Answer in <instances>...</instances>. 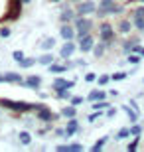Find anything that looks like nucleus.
Returning <instances> with one entry per match:
<instances>
[{"mask_svg":"<svg viewBox=\"0 0 144 152\" xmlns=\"http://www.w3.org/2000/svg\"><path fill=\"white\" fill-rule=\"evenodd\" d=\"M97 38L101 42H105L109 48H113L116 42V30L111 22H107V20H101L99 26H97Z\"/></svg>","mask_w":144,"mask_h":152,"instance_id":"1","label":"nucleus"},{"mask_svg":"<svg viewBox=\"0 0 144 152\" xmlns=\"http://www.w3.org/2000/svg\"><path fill=\"white\" fill-rule=\"evenodd\" d=\"M73 26H75V38L83 36V34H89V32L95 30V22L91 20V16H75Z\"/></svg>","mask_w":144,"mask_h":152,"instance_id":"2","label":"nucleus"},{"mask_svg":"<svg viewBox=\"0 0 144 152\" xmlns=\"http://www.w3.org/2000/svg\"><path fill=\"white\" fill-rule=\"evenodd\" d=\"M75 42H77V48H79L81 53H91V51H93V45L97 44V38L93 36V32H89V34L77 36Z\"/></svg>","mask_w":144,"mask_h":152,"instance_id":"3","label":"nucleus"},{"mask_svg":"<svg viewBox=\"0 0 144 152\" xmlns=\"http://www.w3.org/2000/svg\"><path fill=\"white\" fill-rule=\"evenodd\" d=\"M115 30H116V34H121V36H130V34H132L134 26H132L130 16H128V18L118 16V20H116V24H115Z\"/></svg>","mask_w":144,"mask_h":152,"instance_id":"4","label":"nucleus"},{"mask_svg":"<svg viewBox=\"0 0 144 152\" xmlns=\"http://www.w3.org/2000/svg\"><path fill=\"white\" fill-rule=\"evenodd\" d=\"M61 117V113H53L50 107H42L39 111H36V121H39V123H56L57 118Z\"/></svg>","mask_w":144,"mask_h":152,"instance_id":"5","label":"nucleus"},{"mask_svg":"<svg viewBox=\"0 0 144 152\" xmlns=\"http://www.w3.org/2000/svg\"><path fill=\"white\" fill-rule=\"evenodd\" d=\"M75 12H77V16H93L97 12V4L93 0H81L75 4Z\"/></svg>","mask_w":144,"mask_h":152,"instance_id":"6","label":"nucleus"},{"mask_svg":"<svg viewBox=\"0 0 144 152\" xmlns=\"http://www.w3.org/2000/svg\"><path fill=\"white\" fill-rule=\"evenodd\" d=\"M75 83H77V79H65L61 75H56V79L51 81V91L56 93V91H61V89H73Z\"/></svg>","mask_w":144,"mask_h":152,"instance_id":"7","label":"nucleus"},{"mask_svg":"<svg viewBox=\"0 0 144 152\" xmlns=\"http://www.w3.org/2000/svg\"><path fill=\"white\" fill-rule=\"evenodd\" d=\"M75 51H79L77 42H75V39H67V42H63V45L59 48V57L61 59H69V57L75 56Z\"/></svg>","mask_w":144,"mask_h":152,"instance_id":"8","label":"nucleus"},{"mask_svg":"<svg viewBox=\"0 0 144 152\" xmlns=\"http://www.w3.org/2000/svg\"><path fill=\"white\" fill-rule=\"evenodd\" d=\"M75 16H77L75 8H71L69 4L63 6V8H61V12H59V24H73Z\"/></svg>","mask_w":144,"mask_h":152,"instance_id":"9","label":"nucleus"},{"mask_svg":"<svg viewBox=\"0 0 144 152\" xmlns=\"http://www.w3.org/2000/svg\"><path fill=\"white\" fill-rule=\"evenodd\" d=\"M42 83H44V79L39 77V75H28V77H24L22 87H28L32 91H39L42 89Z\"/></svg>","mask_w":144,"mask_h":152,"instance_id":"10","label":"nucleus"},{"mask_svg":"<svg viewBox=\"0 0 144 152\" xmlns=\"http://www.w3.org/2000/svg\"><path fill=\"white\" fill-rule=\"evenodd\" d=\"M59 38L63 42L75 39V26L73 24H59Z\"/></svg>","mask_w":144,"mask_h":152,"instance_id":"11","label":"nucleus"},{"mask_svg":"<svg viewBox=\"0 0 144 152\" xmlns=\"http://www.w3.org/2000/svg\"><path fill=\"white\" fill-rule=\"evenodd\" d=\"M79 130H81V124H79L77 117L67 118V124H65V138H69V136H73V134H77Z\"/></svg>","mask_w":144,"mask_h":152,"instance_id":"12","label":"nucleus"},{"mask_svg":"<svg viewBox=\"0 0 144 152\" xmlns=\"http://www.w3.org/2000/svg\"><path fill=\"white\" fill-rule=\"evenodd\" d=\"M140 36H130V38H124L122 39V53H130L132 51V48L136 44H140Z\"/></svg>","mask_w":144,"mask_h":152,"instance_id":"13","label":"nucleus"},{"mask_svg":"<svg viewBox=\"0 0 144 152\" xmlns=\"http://www.w3.org/2000/svg\"><path fill=\"white\" fill-rule=\"evenodd\" d=\"M107 50H109V45H107L105 42H101V39H99V42L93 45V51H91V53H93L95 59H103L105 53H107Z\"/></svg>","mask_w":144,"mask_h":152,"instance_id":"14","label":"nucleus"},{"mask_svg":"<svg viewBox=\"0 0 144 152\" xmlns=\"http://www.w3.org/2000/svg\"><path fill=\"white\" fill-rule=\"evenodd\" d=\"M107 97H109V93L103 89H91L89 91V95H87V101L89 103H95V101H105Z\"/></svg>","mask_w":144,"mask_h":152,"instance_id":"15","label":"nucleus"},{"mask_svg":"<svg viewBox=\"0 0 144 152\" xmlns=\"http://www.w3.org/2000/svg\"><path fill=\"white\" fill-rule=\"evenodd\" d=\"M48 71H50L51 75H63L65 71H69V67H67L65 63H59L56 59L53 63H50V65H48Z\"/></svg>","mask_w":144,"mask_h":152,"instance_id":"16","label":"nucleus"},{"mask_svg":"<svg viewBox=\"0 0 144 152\" xmlns=\"http://www.w3.org/2000/svg\"><path fill=\"white\" fill-rule=\"evenodd\" d=\"M4 79H6V83H10V85H22L24 83V77L18 71H6Z\"/></svg>","mask_w":144,"mask_h":152,"instance_id":"17","label":"nucleus"},{"mask_svg":"<svg viewBox=\"0 0 144 152\" xmlns=\"http://www.w3.org/2000/svg\"><path fill=\"white\" fill-rule=\"evenodd\" d=\"M57 45V38H51V36H45L44 39H42V44H39V48L44 51H51L53 48Z\"/></svg>","mask_w":144,"mask_h":152,"instance_id":"18","label":"nucleus"},{"mask_svg":"<svg viewBox=\"0 0 144 152\" xmlns=\"http://www.w3.org/2000/svg\"><path fill=\"white\" fill-rule=\"evenodd\" d=\"M53 61H56V53H51V51H44V53L38 57V63L44 65V67H48V65L53 63Z\"/></svg>","mask_w":144,"mask_h":152,"instance_id":"19","label":"nucleus"},{"mask_svg":"<svg viewBox=\"0 0 144 152\" xmlns=\"http://www.w3.org/2000/svg\"><path fill=\"white\" fill-rule=\"evenodd\" d=\"M122 111L126 113V117H128V121H130V124H132V123H138L140 113L136 111V109H132L130 105H122Z\"/></svg>","mask_w":144,"mask_h":152,"instance_id":"20","label":"nucleus"},{"mask_svg":"<svg viewBox=\"0 0 144 152\" xmlns=\"http://www.w3.org/2000/svg\"><path fill=\"white\" fill-rule=\"evenodd\" d=\"M77 109L79 107H75V105H65V107H61V117H65V118H73V117H77Z\"/></svg>","mask_w":144,"mask_h":152,"instance_id":"21","label":"nucleus"},{"mask_svg":"<svg viewBox=\"0 0 144 152\" xmlns=\"http://www.w3.org/2000/svg\"><path fill=\"white\" fill-rule=\"evenodd\" d=\"M18 142H20L22 146H30V144H32V132L20 130V132H18Z\"/></svg>","mask_w":144,"mask_h":152,"instance_id":"22","label":"nucleus"},{"mask_svg":"<svg viewBox=\"0 0 144 152\" xmlns=\"http://www.w3.org/2000/svg\"><path fill=\"white\" fill-rule=\"evenodd\" d=\"M36 63H38V57H30V56H26L22 61H18V65H20V69H32Z\"/></svg>","mask_w":144,"mask_h":152,"instance_id":"23","label":"nucleus"},{"mask_svg":"<svg viewBox=\"0 0 144 152\" xmlns=\"http://www.w3.org/2000/svg\"><path fill=\"white\" fill-rule=\"evenodd\" d=\"M124 138H130V126H122L115 134V140H124Z\"/></svg>","mask_w":144,"mask_h":152,"instance_id":"24","label":"nucleus"},{"mask_svg":"<svg viewBox=\"0 0 144 152\" xmlns=\"http://www.w3.org/2000/svg\"><path fill=\"white\" fill-rule=\"evenodd\" d=\"M107 142H109V136H101L99 140H97V142L93 144V146H91V152H101V150H103V146H105Z\"/></svg>","mask_w":144,"mask_h":152,"instance_id":"25","label":"nucleus"},{"mask_svg":"<svg viewBox=\"0 0 144 152\" xmlns=\"http://www.w3.org/2000/svg\"><path fill=\"white\" fill-rule=\"evenodd\" d=\"M56 99H57V101H69V99H71V89L56 91Z\"/></svg>","mask_w":144,"mask_h":152,"instance_id":"26","label":"nucleus"},{"mask_svg":"<svg viewBox=\"0 0 144 152\" xmlns=\"http://www.w3.org/2000/svg\"><path fill=\"white\" fill-rule=\"evenodd\" d=\"M128 16H130V18H144V4L134 6L132 10L128 12Z\"/></svg>","mask_w":144,"mask_h":152,"instance_id":"27","label":"nucleus"},{"mask_svg":"<svg viewBox=\"0 0 144 152\" xmlns=\"http://www.w3.org/2000/svg\"><path fill=\"white\" fill-rule=\"evenodd\" d=\"M91 105H93V111H107V109L111 107V103L107 101H95V103H91Z\"/></svg>","mask_w":144,"mask_h":152,"instance_id":"28","label":"nucleus"},{"mask_svg":"<svg viewBox=\"0 0 144 152\" xmlns=\"http://www.w3.org/2000/svg\"><path fill=\"white\" fill-rule=\"evenodd\" d=\"M138 144H140V136H132V140L128 142L126 150L128 152H136V150H138Z\"/></svg>","mask_w":144,"mask_h":152,"instance_id":"29","label":"nucleus"},{"mask_svg":"<svg viewBox=\"0 0 144 152\" xmlns=\"http://www.w3.org/2000/svg\"><path fill=\"white\" fill-rule=\"evenodd\" d=\"M85 101H87V97H81V95H71V99H69V103L75 105V107H81Z\"/></svg>","mask_w":144,"mask_h":152,"instance_id":"30","label":"nucleus"},{"mask_svg":"<svg viewBox=\"0 0 144 152\" xmlns=\"http://www.w3.org/2000/svg\"><path fill=\"white\" fill-rule=\"evenodd\" d=\"M140 59H142V57H140L138 53H126V61L130 63V65H138Z\"/></svg>","mask_w":144,"mask_h":152,"instance_id":"31","label":"nucleus"},{"mask_svg":"<svg viewBox=\"0 0 144 152\" xmlns=\"http://www.w3.org/2000/svg\"><path fill=\"white\" fill-rule=\"evenodd\" d=\"M99 117H105V111H93V113L87 117V121H89V123H97V118H99Z\"/></svg>","mask_w":144,"mask_h":152,"instance_id":"32","label":"nucleus"},{"mask_svg":"<svg viewBox=\"0 0 144 152\" xmlns=\"http://www.w3.org/2000/svg\"><path fill=\"white\" fill-rule=\"evenodd\" d=\"M109 81H111V75L103 73V75H99V77H97V81H95V83L99 85V87H103V85H107V83H109Z\"/></svg>","mask_w":144,"mask_h":152,"instance_id":"33","label":"nucleus"},{"mask_svg":"<svg viewBox=\"0 0 144 152\" xmlns=\"http://www.w3.org/2000/svg\"><path fill=\"white\" fill-rule=\"evenodd\" d=\"M140 132H142V126H140L138 123L130 124V136H140Z\"/></svg>","mask_w":144,"mask_h":152,"instance_id":"34","label":"nucleus"},{"mask_svg":"<svg viewBox=\"0 0 144 152\" xmlns=\"http://www.w3.org/2000/svg\"><path fill=\"white\" fill-rule=\"evenodd\" d=\"M24 57H26V53H24L22 50H14L12 51V59H14V61H22Z\"/></svg>","mask_w":144,"mask_h":152,"instance_id":"35","label":"nucleus"},{"mask_svg":"<svg viewBox=\"0 0 144 152\" xmlns=\"http://www.w3.org/2000/svg\"><path fill=\"white\" fill-rule=\"evenodd\" d=\"M128 73H124V71H115V73L111 75V81H122V79H126Z\"/></svg>","mask_w":144,"mask_h":152,"instance_id":"36","label":"nucleus"},{"mask_svg":"<svg viewBox=\"0 0 144 152\" xmlns=\"http://www.w3.org/2000/svg\"><path fill=\"white\" fill-rule=\"evenodd\" d=\"M67 148H69V152H81L83 150V144L81 142H71V144H67Z\"/></svg>","mask_w":144,"mask_h":152,"instance_id":"37","label":"nucleus"},{"mask_svg":"<svg viewBox=\"0 0 144 152\" xmlns=\"http://www.w3.org/2000/svg\"><path fill=\"white\" fill-rule=\"evenodd\" d=\"M116 113H118V109H116V107H109V109L105 111V117H107V118H115Z\"/></svg>","mask_w":144,"mask_h":152,"instance_id":"38","label":"nucleus"},{"mask_svg":"<svg viewBox=\"0 0 144 152\" xmlns=\"http://www.w3.org/2000/svg\"><path fill=\"white\" fill-rule=\"evenodd\" d=\"M83 79L87 81V83H95V81H97V75H95L93 71H87V73L83 75Z\"/></svg>","mask_w":144,"mask_h":152,"instance_id":"39","label":"nucleus"},{"mask_svg":"<svg viewBox=\"0 0 144 152\" xmlns=\"http://www.w3.org/2000/svg\"><path fill=\"white\" fill-rule=\"evenodd\" d=\"M130 53H138V56H140V57H142V59H144V48H142V45H140V44H136V45H134V48H132V51H130Z\"/></svg>","mask_w":144,"mask_h":152,"instance_id":"40","label":"nucleus"},{"mask_svg":"<svg viewBox=\"0 0 144 152\" xmlns=\"http://www.w3.org/2000/svg\"><path fill=\"white\" fill-rule=\"evenodd\" d=\"M12 30L10 28H0V38H10Z\"/></svg>","mask_w":144,"mask_h":152,"instance_id":"41","label":"nucleus"},{"mask_svg":"<svg viewBox=\"0 0 144 152\" xmlns=\"http://www.w3.org/2000/svg\"><path fill=\"white\" fill-rule=\"evenodd\" d=\"M75 61V67H87V61L85 59H73Z\"/></svg>","mask_w":144,"mask_h":152,"instance_id":"42","label":"nucleus"},{"mask_svg":"<svg viewBox=\"0 0 144 152\" xmlns=\"http://www.w3.org/2000/svg\"><path fill=\"white\" fill-rule=\"evenodd\" d=\"M56 150H57V152H69V148H67V144H59Z\"/></svg>","mask_w":144,"mask_h":152,"instance_id":"43","label":"nucleus"},{"mask_svg":"<svg viewBox=\"0 0 144 152\" xmlns=\"http://www.w3.org/2000/svg\"><path fill=\"white\" fill-rule=\"evenodd\" d=\"M56 134L57 136H65V126H63V129H61V126H59V129H56Z\"/></svg>","mask_w":144,"mask_h":152,"instance_id":"44","label":"nucleus"},{"mask_svg":"<svg viewBox=\"0 0 144 152\" xmlns=\"http://www.w3.org/2000/svg\"><path fill=\"white\" fill-rule=\"evenodd\" d=\"M128 105H130V107H132V109H136V111H138V113H140V109H138V103L134 101V99H130V103H128Z\"/></svg>","mask_w":144,"mask_h":152,"instance_id":"45","label":"nucleus"},{"mask_svg":"<svg viewBox=\"0 0 144 152\" xmlns=\"http://www.w3.org/2000/svg\"><path fill=\"white\" fill-rule=\"evenodd\" d=\"M128 4H144V0H126V6Z\"/></svg>","mask_w":144,"mask_h":152,"instance_id":"46","label":"nucleus"},{"mask_svg":"<svg viewBox=\"0 0 144 152\" xmlns=\"http://www.w3.org/2000/svg\"><path fill=\"white\" fill-rule=\"evenodd\" d=\"M36 93H38V97H39V99H48V93H44L42 89H39V91H36Z\"/></svg>","mask_w":144,"mask_h":152,"instance_id":"47","label":"nucleus"},{"mask_svg":"<svg viewBox=\"0 0 144 152\" xmlns=\"http://www.w3.org/2000/svg\"><path fill=\"white\" fill-rule=\"evenodd\" d=\"M109 95H111V97H116V95H118V91H116V89H111V91H109Z\"/></svg>","mask_w":144,"mask_h":152,"instance_id":"48","label":"nucleus"},{"mask_svg":"<svg viewBox=\"0 0 144 152\" xmlns=\"http://www.w3.org/2000/svg\"><path fill=\"white\" fill-rule=\"evenodd\" d=\"M0 83H6V79H4V73H0Z\"/></svg>","mask_w":144,"mask_h":152,"instance_id":"49","label":"nucleus"},{"mask_svg":"<svg viewBox=\"0 0 144 152\" xmlns=\"http://www.w3.org/2000/svg\"><path fill=\"white\" fill-rule=\"evenodd\" d=\"M50 2H51V4H59L61 0H50Z\"/></svg>","mask_w":144,"mask_h":152,"instance_id":"50","label":"nucleus"},{"mask_svg":"<svg viewBox=\"0 0 144 152\" xmlns=\"http://www.w3.org/2000/svg\"><path fill=\"white\" fill-rule=\"evenodd\" d=\"M30 2H32V0H22V4L26 6V4H30Z\"/></svg>","mask_w":144,"mask_h":152,"instance_id":"51","label":"nucleus"},{"mask_svg":"<svg viewBox=\"0 0 144 152\" xmlns=\"http://www.w3.org/2000/svg\"><path fill=\"white\" fill-rule=\"evenodd\" d=\"M69 2H71V4H77V2H81V0H69Z\"/></svg>","mask_w":144,"mask_h":152,"instance_id":"52","label":"nucleus"},{"mask_svg":"<svg viewBox=\"0 0 144 152\" xmlns=\"http://www.w3.org/2000/svg\"><path fill=\"white\" fill-rule=\"evenodd\" d=\"M142 38H144V32H142Z\"/></svg>","mask_w":144,"mask_h":152,"instance_id":"53","label":"nucleus"}]
</instances>
